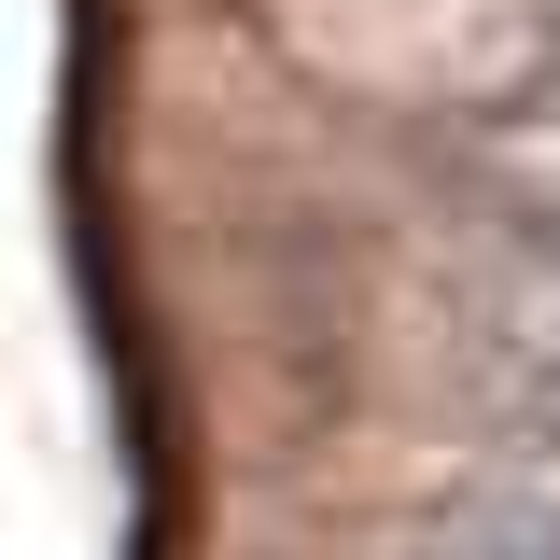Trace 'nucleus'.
I'll list each match as a JSON object with an SVG mask.
<instances>
[{
  "instance_id": "f257e3e1",
  "label": "nucleus",
  "mask_w": 560,
  "mask_h": 560,
  "mask_svg": "<svg viewBox=\"0 0 560 560\" xmlns=\"http://www.w3.org/2000/svg\"><path fill=\"white\" fill-rule=\"evenodd\" d=\"M434 560H560V490L547 477H477L434 504Z\"/></svg>"
}]
</instances>
